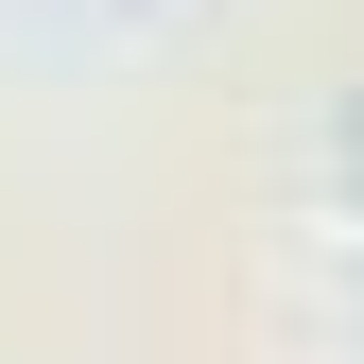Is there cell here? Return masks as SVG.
I'll list each match as a JSON object with an SVG mask.
<instances>
[{
	"mask_svg": "<svg viewBox=\"0 0 364 364\" xmlns=\"http://www.w3.org/2000/svg\"><path fill=\"white\" fill-rule=\"evenodd\" d=\"M347 173H364V87H347Z\"/></svg>",
	"mask_w": 364,
	"mask_h": 364,
	"instance_id": "6da1fadb",
	"label": "cell"
}]
</instances>
